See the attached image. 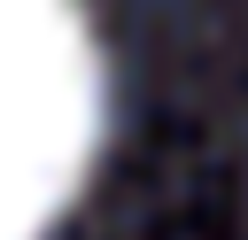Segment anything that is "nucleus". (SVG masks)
Masks as SVG:
<instances>
[{"instance_id":"f257e3e1","label":"nucleus","mask_w":248,"mask_h":240,"mask_svg":"<svg viewBox=\"0 0 248 240\" xmlns=\"http://www.w3.org/2000/svg\"><path fill=\"white\" fill-rule=\"evenodd\" d=\"M101 147V54L78 0H0V240H39Z\"/></svg>"}]
</instances>
